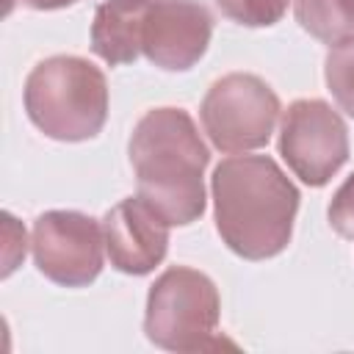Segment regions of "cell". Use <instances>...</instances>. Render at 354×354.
I'll return each instance as SVG.
<instances>
[{"instance_id":"obj_14","label":"cell","mask_w":354,"mask_h":354,"mask_svg":"<svg viewBox=\"0 0 354 354\" xmlns=\"http://www.w3.org/2000/svg\"><path fill=\"white\" fill-rule=\"evenodd\" d=\"M329 221L332 227L346 235V238H354V174L351 180L337 191L332 207H329Z\"/></svg>"},{"instance_id":"obj_1","label":"cell","mask_w":354,"mask_h":354,"mask_svg":"<svg viewBox=\"0 0 354 354\" xmlns=\"http://www.w3.org/2000/svg\"><path fill=\"white\" fill-rule=\"evenodd\" d=\"M213 194L216 224L232 252L263 260L285 249L299 194L271 158L243 155L218 163Z\"/></svg>"},{"instance_id":"obj_8","label":"cell","mask_w":354,"mask_h":354,"mask_svg":"<svg viewBox=\"0 0 354 354\" xmlns=\"http://www.w3.org/2000/svg\"><path fill=\"white\" fill-rule=\"evenodd\" d=\"M210 14L196 0H147L138 47L160 69H188L210 41Z\"/></svg>"},{"instance_id":"obj_7","label":"cell","mask_w":354,"mask_h":354,"mask_svg":"<svg viewBox=\"0 0 354 354\" xmlns=\"http://www.w3.org/2000/svg\"><path fill=\"white\" fill-rule=\"evenodd\" d=\"M102 230L80 213H44L33 230L39 271L53 282L77 288L91 282L102 268Z\"/></svg>"},{"instance_id":"obj_15","label":"cell","mask_w":354,"mask_h":354,"mask_svg":"<svg viewBox=\"0 0 354 354\" xmlns=\"http://www.w3.org/2000/svg\"><path fill=\"white\" fill-rule=\"evenodd\" d=\"M30 8H61V6H72L75 0H19ZM6 8H11V0H6Z\"/></svg>"},{"instance_id":"obj_12","label":"cell","mask_w":354,"mask_h":354,"mask_svg":"<svg viewBox=\"0 0 354 354\" xmlns=\"http://www.w3.org/2000/svg\"><path fill=\"white\" fill-rule=\"evenodd\" d=\"M326 83L340 108L354 116V39L335 44L326 55Z\"/></svg>"},{"instance_id":"obj_5","label":"cell","mask_w":354,"mask_h":354,"mask_svg":"<svg viewBox=\"0 0 354 354\" xmlns=\"http://www.w3.org/2000/svg\"><path fill=\"white\" fill-rule=\"evenodd\" d=\"M279 113L277 94L254 75H227L216 80L202 102V124L224 152L263 147Z\"/></svg>"},{"instance_id":"obj_4","label":"cell","mask_w":354,"mask_h":354,"mask_svg":"<svg viewBox=\"0 0 354 354\" xmlns=\"http://www.w3.org/2000/svg\"><path fill=\"white\" fill-rule=\"evenodd\" d=\"M216 321L218 296L205 274L171 268L155 282L147 307V335L152 343L180 351L224 346V340H213Z\"/></svg>"},{"instance_id":"obj_11","label":"cell","mask_w":354,"mask_h":354,"mask_svg":"<svg viewBox=\"0 0 354 354\" xmlns=\"http://www.w3.org/2000/svg\"><path fill=\"white\" fill-rule=\"evenodd\" d=\"M299 25L326 44L354 39V0H293Z\"/></svg>"},{"instance_id":"obj_13","label":"cell","mask_w":354,"mask_h":354,"mask_svg":"<svg viewBox=\"0 0 354 354\" xmlns=\"http://www.w3.org/2000/svg\"><path fill=\"white\" fill-rule=\"evenodd\" d=\"M216 6L235 22L241 25H274L285 8H288V0H216Z\"/></svg>"},{"instance_id":"obj_2","label":"cell","mask_w":354,"mask_h":354,"mask_svg":"<svg viewBox=\"0 0 354 354\" xmlns=\"http://www.w3.org/2000/svg\"><path fill=\"white\" fill-rule=\"evenodd\" d=\"M130 163L138 177V196L166 224H191L202 213L207 149L185 111H149L130 138Z\"/></svg>"},{"instance_id":"obj_9","label":"cell","mask_w":354,"mask_h":354,"mask_svg":"<svg viewBox=\"0 0 354 354\" xmlns=\"http://www.w3.org/2000/svg\"><path fill=\"white\" fill-rule=\"evenodd\" d=\"M166 227L169 224L141 196H130L119 202L113 210H108L102 221V235L111 263L124 274L152 271L166 254V243H169Z\"/></svg>"},{"instance_id":"obj_10","label":"cell","mask_w":354,"mask_h":354,"mask_svg":"<svg viewBox=\"0 0 354 354\" xmlns=\"http://www.w3.org/2000/svg\"><path fill=\"white\" fill-rule=\"evenodd\" d=\"M144 6L147 0H105L97 8L91 25V47L111 66L138 58V30Z\"/></svg>"},{"instance_id":"obj_6","label":"cell","mask_w":354,"mask_h":354,"mask_svg":"<svg viewBox=\"0 0 354 354\" xmlns=\"http://www.w3.org/2000/svg\"><path fill=\"white\" fill-rule=\"evenodd\" d=\"M279 149L307 185H324L348 158L346 124L326 102L299 100L282 119Z\"/></svg>"},{"instance_id":"obj_3","label":"cell","mask_w":354,"mask_h":354,"mask_svg":"<svg viewBox=\"0 0 354 354\" xmlns=\"http://www.w3.org/2000/svg\"><path fill=\"white\" fill-rule=\"evenodd\" d=\"M25 108L30 122L50 138H91L108 113L105 77L94 64L75 55L47 58L25 80Z\"/></svg>"}]
</instances>
